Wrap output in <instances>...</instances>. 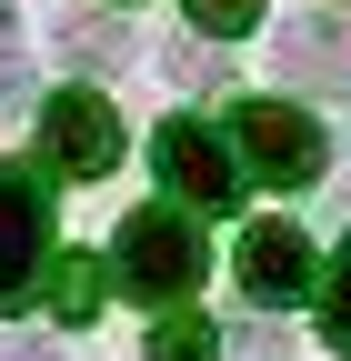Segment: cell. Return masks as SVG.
<instances>
[{
  "mask_svg": "<svg viewBox=\"0 0 351 361\" xmlns=\"http://www.w3.org/2000/svg\"><path fill=\"white\" fill-rule=\"evenodd\" d=\"M111 271H121V281L141 291L151 311H171V301H191V281L211 271V251H201V231H191L181 211H161V201H151V211H130V221H121Z\"/></svg>",
  "mask_w": 351,
  "mask_h": 361,
  "instance_id": "cell-1",
  "label": "cell"
},
{
  "mask_svg": "<svg viewBox=\"0 0 351 361\" xmlns=\"http://www.w3.org/2000/svg\"><path fill=\"white\" fill-rule=\"evenodd\" d=\"M221 141L241 151V171H251V180H271V191L321 180V121H301L291 101H241Z\"/></svg>",
  "mask_w": 351,
  "mask_h": 361,
  "instance_id": "cell-2",
  "label": "cell"
},
{
  "mask_svg": "<svg viewBox=\"0 0 351 361\" xmlns=\"http://www.w3.org/2000/svg\"><path fill=\"white\" fill-rule=\"evenodd\" d=\"M231 271H241V301H261V311H291V301L321 291V251H312L301 221H251Z\"/></svg>",
  "mask_w": 351,
  "mask_h": 361,
  "instance_id": "cell-3",
  "label": "cell"
},
{
  "mask_svg": "<svg viewBox=\"0 0 351 361\" xmlns=\"http://www.w3.org/2000/svg\"><path fill=\"white\" fill-rule=\"evenodd\" d=\"M40 151H51V171H70V180H101L121 161V111L101 101V90H51V101H40Z\"/></svg>",
  "mask_w": 351,
  "mask_h": 361,
  "instance_id": "cell-4",
  "label": "cell"
},
{
  "mask_svg": "<svg viewBox=\"0 0 351 361\" xmlns=\"http://www.w3.org/2000/svg\"><path fill=\"white\" fill-rule=\"evenodd\" d=\"M151 161H161V180H171V191H181L191 211H221V201H241V161H231V141H221L211 121H161Z\"/></svg>",
  "mask_w": 351,
  "mask_h": 361,
  "instance_id": "cell-5",
  "label": "cell"
},
{
  "mask_svg": "<svg viewBox=\"0 0 351 361\" xmlns=\"http://www.w3.org/2000/svg\"><path fill=\"white\" fill-rule=\"evenodd\" d=\"M40 241H51V201H40V180H30V171H11V161H0V311L30 291Z\"/></svg>",
  "mask_w": 351,
  "mask_h": 361,
  "instance_id": "cell-6",
  "label": "cell"
},
{
  "mask_svg": "<svg viewBox=\"0 0 351 361\" xmlns=\"http://www.w3.org/2000/svg\"><path fill=\"white\" fill-rule=\"evenodd\" d=\"M281 71L301 90H351V30L341 20H291L281 30Z\"/></svg>",
  "mask_w": 351,
  "mask_h": 361,
  "instance_id": "cell-7",
  "label": "cell"
},
{
  "mask_svg": "<svg viewBox=\"0 0 351 361\" xmlns=\"http://www.w3.org/2000/svg\"><path fill=\"white\" fill-rule=\"evenodd\" d=\"M151 361H221V331L201 311H161L151 322Z\"/></svg>",
  "mask_w": 351,
  "mask_h": 361,
  "instance_id": "cell-8",
  "label": "cell"
},
{
  "mask_svg": "<svg viewBox=\"0 0 351 361\" xmlns=\"http://www.w3.org/2000/svg\"><path fill=\"white\" fill-rule=\"evenodd\" d=\"M51 311H61L70 331L91 322V311H101V261H61V271H51Z\"/></svg>",
  "mask_w": 351,
  "mask_h": 361,
  "instance_id": "cell-9",
  "label": "cell"
},
{
  "mask_svg": "<svg viewBox=\"0 0 351 361\" xmlns=\"http://www.w3.org/2000/svg\"><path fill=\"white\" fill-rule=\"evenodd\" d=\"M321 341H331V351H351V241H341V261H331V291H321Z\"/></svg>",
  "mask_w": 351,
  "mask_h": 361,
  "instance_id": "cell-10",
  "label": "cell"
},
{
  "mask_svg": "<svg viewBox=\"0 0 351 361\" xmlns=\"http://www.w3.org/2000/svg\"><path fill=\"white\" fill-rule=\"evenodd\" d=\"M191 11V30H211V40H241L251 20H261V0H181Z\"/></svg>",
  "mask_w": 351,
  "mask_h": 361,
  "instance_id": "cell-11",
  "label": "cell"
},
{
  "mask_svg": "<svg viewBox=\"0 0 351 361\" xmlns=\"http://www.w3.org/2000/svg\"><path fill=\"white\" fill-rule=\"evenodd\" d=\"M61 40H70V51H91V61H111V51H121V30H111V20H80V11L61 20Z\"/></svg>",
  "mask_w": 351,
  "mask_h": 361,
  "instance_id": "cell-12",
  "label": "cell"
},
{
  "mask_svg": "<svg viewBox=\"0 0 351 361\" xmlns=\"http://www.w3.org/2000/svg\"><path fill=\"white\" fill-rule=\"evenodd\" d=\"M161 71H171V80H191V90H201V80H221V61H211V51H171Z\"/></svg>",
  "mask_w": 351,
  "mask_h": 361,
  "instance_id": "cell-13",
  "label": "cell"
},
{
  "mask_svg": "<svg viewBox=\"0 0 351 361\" xmlns=\"http://www.w3.org/2000/svg\"><path fill=\"white\" fill-rule=\"evenodd\" d=\"M30 90V71H20V51H11V30H0V101H20Z\"/></svg>",
  "mask_w": 351,
  "mask_h": 361,
  "instance_id": "cell-14",
  "label": "cell"
},
{
  "mask_svg": "<svg viewBox=\"0 0 351 361\" xmlns=\"http://www.w3.org/2000/svg\"><path fill=\"white\" fill-rule=\"evenodd\" d=\"M0 361H51V351H40V341H20V351H0Z\"/></svg>",
  "mask_w": 351,
  "mask_h": 361,
  "instance_id": "cell-15",
  "label": "cell"
}]
</instances>
